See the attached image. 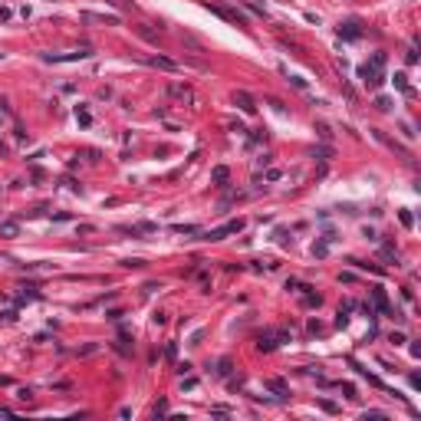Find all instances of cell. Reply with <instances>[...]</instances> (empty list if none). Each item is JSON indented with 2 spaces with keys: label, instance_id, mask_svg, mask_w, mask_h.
I'll return each mask as SVG.
<instances>
[{
  "label": "cell",
  "instance_id": "1",
  "mask_svg": "<svg viewBox=\"0 0 421 421\" xmlns=\"http://www.w3.org/2000/svg\"><path fill=\"white\" fill-rule=\"evenodd\" d=\"M240 227H244V221H231V224H224V227H217V231H211L204 240H224L227 234H237Z\"/></svg>",
  "mask_w": 421,
  "mask_h": 421
},
{
  "label": "cell",
  "instance_id": "2",
  "mask_svg": "<svg viewBox=\"0 0 421 421\" xmlns=\"http://www.w3.org/2000/svg\"><path fill=\"white\" fill-rule=\"evenodd\" d=\"M234 102H237V105H240V109H244V112H247V115H254V112H257V105H254V99H250V95H247V92H237V95H234Z\"/></svg>",
  "mask_w": 421,
  "mask_h": 421
},
{
  "label": "cell",
  "instance_id": "3",
  "mask_svg": "<svg viewBox=\"0 0 421 421\" xmlns=\"http://www.w3.org/2000/svg\"><path fill=\"white\" fill-rule=\"evenodd\" d=\"M372 300H375V306H379L382 313H392V306H389V296H385V290H375V293H372Z\"/></svg>",
  "mask_w": 421,
  "mask_h": 421
},
{
  "label": "cell",
  "instance_id": "4",
  "mask_svg": "<svg viewBox=\"0 0 421 421\" xmlns=\"http://www.w3.org/2000/svg\"><path fill=\"white\" fill-rule=\"evenodd\" d=\"M148 63H151V66H158V69H178L175 59H165V56H151Z\"/></svg>",
  "mask_w": 421,
  "mask_h": 421
},
{
  "label": "cell",
  "instance_id": "5",
  "mask_svg": "<svg viewBox=\"0 0 421 421\" xmlns=\"http://www.w3.org/2000/svg\"><path fill=\"white\" fill-rule=\"evenodd\" d=\"M339 33H346V36H349V40H356V36H359V30H356V23H349V26H346V30H339Z\"/></svg>",
  "mask_w": 421,
  "mask_h": 421
}]
</instances>
